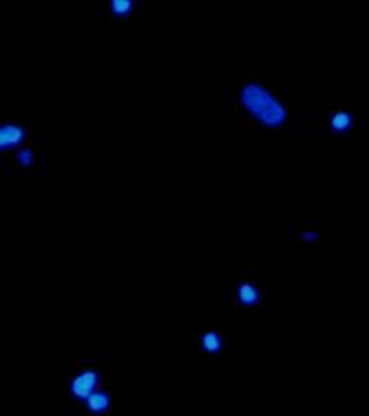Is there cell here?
Segmentation results:
<instances>
[{"instance_id": "cell-7", "label": "cell", "mask_w": 369, "mask_h": 416, "mask_svg": "<svg viewBox=\"0 0 369 416\" xmlns=\"http://www.w3.org/2000/svg\"><path fill=\"white\" fill-rule=\"evenodd\" d=\"M353 126V117L348 113H336L331 118V129L335 133H346Z\"/></svg>"}, {"instance_id": "cell-9", "label": "cell", "mask_w": 369, "mask_h": 416, "mask_svg": "<svg viewBox=\"0 0 369 416\" xmlns=\"http://www.w3.org/2000/svg\"><path fill=\"white\" fill-rule=\"evenodd\" d=\"M17 161H19V163L23 167H30L32 165V162H34V154H32V151L28 150V148L17 151Z\"/></svg>"}, {"instance_id": "cell-1", "label": "cell", "mask_w": 369, "mask_h": 416, "mask_svg": "<svg viewBox=\"0 0 369 416\" xmlns=\"http://www.w3.org/2000/svg\"><path fill=\"white\" fill-rule=\"evenodd\" d=\"M239 98L242 107L267 128H280L287 121V110L282 104L259 83L246 84Z\"/></svg>"}, {"instance_id": "cell-3", "label": "cell", "mask_w": 369, "mask_h": 416, "mask_svg": "<svg viewBox=\"0 0 369 416\" xmlns=\"http://www.w3.org/2000/svg\"><path fill=\"white\" fill-rule=\"evenodd\" d=\"M25 136L24 128L14 124L3 125L0 128V150L8 151L10 148H16L24 143Z\"/></svg>"}, {"instance_id": "cell-2", "label": "cell", "mask_w": 369, "mask_h": 416, "mask_svg": "<svg viewBox=\"0 0 369 416\" xmlns=\"http://www.w3.org/2000/svg\"><path fill=\"white\" fill-rule=\"evenodd\" d=\"M101 372L94 367L80 368L72 378L69 393L74 398L85 402L93 393L98 390L101 383Z\"/></svg>"}, {"instance_id": "cell-10", "label": "cell", "mask_w": 369, "mask_h": 416, "mask_svg": "<svg viewBox=\"0 0 369 416\" xmlns=\"http://www.w3.org/2000/svg\"><path fill=\"white\" fill-rule=\"evenodd\" d=\"M302 238H303L306 242H313V241H315V240L318 238V234H317V233H313V231H309V233H304V234L302 235Z\"/></svg>"}, {"instance_id": "cell-5", "label": "cell", "mask_w": 369, "mask_h": 416, "mask_svg": "<svg viewBox=\"0 0 369 416\" xmlns=\"http://www.w3.org/2000/svg\"><path fill=\"white\" fill-rule=\"evenodd\" d=\"M83 404L91 415L100 416L111 409V395L105 390H97Z\"/></svg>"}, {"instance_id": "cell-4", "label": "cell", "mask_w": 369, "mask_h": 416, "mask_svg": "<svg viewBox=\"0 0 369 416\" xmlns=\"http://www.w3.org/2000/svg\"><path fill=\"white\" fill-rule=\"evenodd\" d=\"M235 297L241 305L255 307L260 303L262 294L256 285H254L252 282H248V281H243V282L238 284L236 290H235Z\"/></svg>"}, {"instance_id": "cell-8", "label": "cell", "mask_w": 369, "mask_h": 416, "mask_svg": "<svg viewBox=\"0 0 369 416\" xmlns=\"http://www.w3.org/2000/svg\"><path fill=\"white\" fill-rule=\"evenodd\" d=\"M135 9V2L132 0H113L111 2L112 14L118 19H128Z\"/></svg>"}, {"instance_id": "cell-6", "label": "cell", "mask_w": 369, "mask_h": 416, "mask_svg": "<svg viewBox=\"0 0 369 416\" xmlns=\"http://www.w3.org/2000/svg\"><path fill=\"white\" fill-rule=\"evenodd\" d=\"M201 346H202V350L205 353H209V354H217L223 346H224V342H223V338L219 332H214V331H208L206 334L202 335V339H201Z\"/></svg>"}]
</instances>
